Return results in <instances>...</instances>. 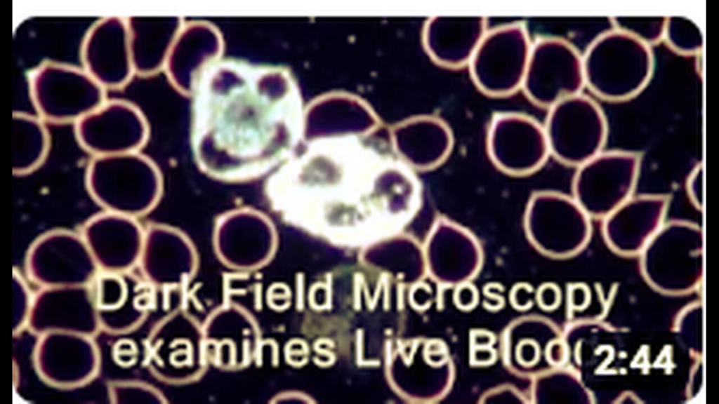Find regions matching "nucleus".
<instances>
[{"mask_svg":"<svg viewBox=\"0 0 719 404\" xmlns=\"http://www.w3.org/2000/svg\"><path fill=\"white\" fill-rule=\"evenodd\" d=\"M492 163L511 176H527L539 170L550 154L543 127L527 115L508 112L494 116L487 135Z\"/></svg>","mask_w":719,"mask_h":404,"instance_id":"39448f33","label":"nucleus"},{"mask_svg":"<svg viewBox=\"0 0 719 404\" xmlns=\"http://www.w3.org/2000/svg\"><path fill=\"white\" fill-rule=\"evenodd\" d=\"M532 46L526 28L520 24L487 32L470 61L476 85L491 95L516 90L522 85Z\"/></svg>","mask_w":719,"mask_h":404,"instance_id":"7ed1b4c3","label":"nucleus"},{"mask_svg":"<svg viewBox=\"0 0 719 404\" xmlns=\"http://www.w3.org/2000/svg\"><path fill=\"white\" fill-rule=\"evenodd\" d=\"M432 22L429 46L438 62L449 67L470 62L487 33L484 17H442Z\"/></svg>","mask_w":719,"mask_h":404,"instance_id":"0eeeda50","label":"nucleus"},{"mask_svg":"<svg viewBox=\"0 0 719 404\" xmlns=\"http://www.w3.org/2000/svg\"><path fill=\"white\" fill-rule=\"evenodd\" d=\"M585 82L605 98L633 96L647 83L653 69L649 45L626 31L606 32L589 45L583 57Z\"/></svg>","mask_w":719,"mask_h":404,"instance_id":"f257e3e1","label":"nucleus"},{"mask_svg":"<svg viewBox=\"0 0 719 404\" xmlns=\"http://www.w3.org/2000/svg\"><path fill=\"white\" fill-rule=\"evenodd\" d=\"M544 129L550 153L564 164L580 166L599 154L607 127L597 103L577 93L550 107Z\"/></svg>","mask_w":719,"mask_h":404,"instance_id":"f03ea898","label":"nucleus"},{"mask_svg":"<svg viewBox=\"0 0 719 404\" xmlns=\"http://www.w3.org/2000/svg\"><path fill=\"white\" fill-rule=\"evenodd\" d=\"M585 83L583 57L569 41L546 36L532 46L522 86L533 102L550 107Z\"/></svg>","mask_w":719,"mask_h":404,"instance_id":"20e7f679","label":"nucleus"},{"mask_svg":"<svg viewBox=\"0 0 719 404\" xmlns=\"http://www.w3.org/2000/svg\"><path fill=\"white\" fill-rule=\"evenodd\" d=\"M430 245L436 252L438 267L450 276L474 271L480 262L478 242L469 229L446 217H440L433 227Z\"/></svg>","mask_w":719,"mask_h":404,"instance_id":"6e6552de","label":"nucleus"},{"mask_svg":"<svg viewBox=\"0 0 719 404\" xmlns=\"http://www.w3.org/2000/svg\"><path fill=\"white\" fill-rule=\"evenodd\" d=\"M476 299V292L469 285H461L456 290V302L462 308L467 309L472 307L474 302L475 303Z\"/></svg>","mask_w":719,"mask_h":404,"instance_id":"1a4fd4ad","label":"nucleus"},{"mask_svg":"<svg viewBox=\"0 0 719 404\" xmlns=\"http://www.w3.org/2000/svg\"><path fill=\"white\" fill-rule=\"evenodd\" d=\"M589 216L568 196L554 191H538L529 197L523 225L529 241L551 254L561 253L591 230Z\"/></svg>","mask_w":719,"mask_h":404,"instance_id":"423d86ee","label":"nucleus"},{"mask_svg":"<svg viewBox=\"0 0 719 404\" xmlns=\"http://www.w3.org/2000/svg\"><path fill=\"white\" fill-rule=\"evenodd\" d=\"M519 349L518 356L525 364H531L537 358L536 346L532 342L522 343Z\"/></svg>","mask_w":719,"mask_h":404,"instance_id":"9d476101","label":"nucleus"}]
</instances>
